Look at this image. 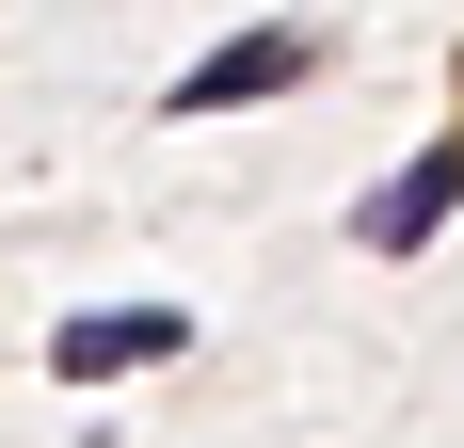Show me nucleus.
<instances>
[{"mask_svg":"<svg viewBox=\"0 0 464 448\" xmlns=\"http://www.w3.org/2000/svg\"><path fill=\"white\" fill-rule=\"evenodd\" d=\"M177 353V305H96V320H64V385H112V368H160Z\"/></svg>","mask_w":464,"mask_h":448,"instance_id":"f257e3e1","label":"nucleus"},{"mask_svg":"<svg viewBox=\"0 0 464 448\" xmlns=\"http://www.w3.org/2000/svg\"><path fill=\"white\" fill-rule=\"evenodd\" d=\"M273 81H304V33H225V48L177 81V112H240V96H273Z\"/></svg>","mask_w":464,"mask_h":448,"instance_id":"7ed1b4c3","label":"nucleus"},{"mask_svg":"<svg viewBox=\"0 0 464 448\" xmlns=\"http://www.w3.org/2000/svg\"><path fill=\"white\" fill-rule=\"evenodd\" d=\"M449 209H464V144H432L417 177H384V192H369L353 224H369V257H417V240H432Z\"/></svg>","mask_w":464,"mask_h":448,"instance_id":"f03ea898","label":"nucleus"}]
</instances>
